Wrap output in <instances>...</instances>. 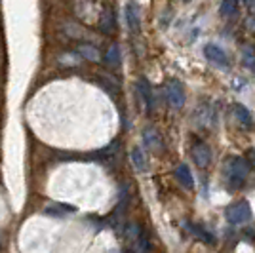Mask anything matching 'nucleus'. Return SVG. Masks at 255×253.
<instances>
[{
    "instance_id": "7ed1b4c3",
    "label": "nucleus",
    "mask_w": 255,
    "mask_h": 253,
    "mask_svg": "<svg viewBox=\"0 0 255 253\" xmlns=\"http://www.w3.org/2000/svg\"><path fill=\"white\" fill-rule=\"evenodd\" d=\"M194 156H196V158H198V162L204 166V164H208V160H210V152H208V148L200 147L196 152H194Z\"/></svg>"
},
{
    "instance_id": "20e7f679",
    "label": "nucleus",
    "mask_w": 255,
    "mask_h": 253,
    "mask_svg": "<svg viewBox=\"0 0 255 253\" xmlns=\"http://www.w3.org/2000/svg\"><path fill=\"white\" fill-rule=\"evenodd\" d=\"M234 10H236V0H225V4H223V13H225V15L233 13Z\"/></svg>"
},
{
    "instance_id": "39448f33",
    "label": "nucleus",
    "mask_w": 255,
    "mask_h": 253,
    "mask_svg": "<svg viewBox=\"0 0 255 253\" xmlns=\"http://www.w3.org/2000/svg\"><path fill=\"white\" fill-rule=\"evenodd\" d=\"M236 111H238V118H240V120H242V122H246V124H250V122H252V118H250V113H248V111H246L244 107H236Z\"/></svg>"
},
{
    "instance_id": "f257e3e1",
    "label": "nucleus",
    "mask_w": 255,
    "mask_h": 253,
    "mask_svg": "<svg viewBox=\"0 0 255 253\" xmlns=\"http://www.w3.org/2000/svg\"><path fill=\"white\" fill-rule=\"evenodd\" d=\"M229 219H231V223H246L250 221V217H252V211H250V206L246 204V202H240V204H236V206H233L231 210H229Z\"/></svg>"
},
{
    "instance_id": "f03ea898",
    "label": "nucleus",
    "mask_w": 255,
    "mask_h": 253,
    "mask_svg": "<svg viewBox=\"0 0 255 253\" xmlns=\"http://www.w3.org/2000/svg\"><path fill=\"white\" fill-rule=\"evenodd\" d=\"M206 53H208V57H210L212 61H215L217 65H223V67L229 65V59H227V55H225V52L221 50V48H217V46L210 44V46L206 48Z\"/></svg>"
}]
</instances>
